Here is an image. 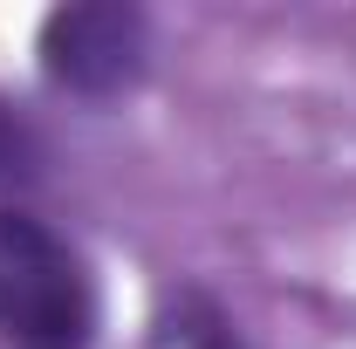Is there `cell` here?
Masks as SVG:
<instances>
[{"label":"cell","mask_w":356,"mask_h":349,"mask_svg":"<svg viewBox=\"0 0 356 349\" xmlns=\"http://www.w3.org/2000/svg\"><path fill=\"white\" fill-rule=\"evenodd\" d=\"M144 349H254V336L206 281H172L144 322Z\"/></svg>","instance_id":"3957f363"},{"label":"cell","mask_w":356,"mask_h":349,"mask_svg":"<svg viewBox=\"0 0 356 349\" xmlns=\"http://www.w3.org/2000/svg\"><path fill=\"white\" fill-rule=\"evenodd\" d=\"M103 295L83 247L35 206H0V349H96Z\"/></svg>","instance_id":"6da1fadb"},{"label":"cell","mask_w":356,"mask_h":349,"mask_svg":"<svg viewBox=\"0 0 356 349\" xmlns=\"http://www.w3.org/2000/svg\"><path fill=\"white\" fill-rule=\"evenodd\" d=\"M42 172H48L42 131L0 96V206H28V192L42 185Z\"/></svg>","instance_id":"277c9868"},{"label":"cell","mask_w":356,"mask_h":349,"mask_svg":"<svg viewBox=\"0 0 356 349\" xmlns=\"http://www.w3.org/2000/svg\"><path fill=\"white\" fill-rule=\"evenodd\" d=\"M48 89L76 103H117L151 76V14L131 0H62L35 28Z\"/></svg>","instance_id":"7a4b0ae2"}]
</instances>
